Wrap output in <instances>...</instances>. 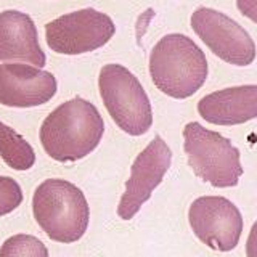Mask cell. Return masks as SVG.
<instances>
[{
	"label": "cell",
	"mask_w": 257,
	"mask_h": 257,
	"mask_svg": "<svg viewBox=\"0 0 257 257\" xmlns=\"http://www.w3.org/2000/svg\"><path fill=\"white\" fill-rule=\"evenodd\" d=\"M104 122L95 104L80 96L61 103L40 125V143L52 159L74 163L98 147Z\"/></svg>",
	"instance_id": "1"
},
{
	"label": "cell",
	"mask_w": 257,
	"mask_h": 257,
	"mask_svg": "<svg viewBox=\"0 0 257 257\" xmlns=\"http://www.w3.org/2000/svg\"><path fill=\"white\" fill-rule=\"evenodd\" d=\"M207 71L204 52L183 34L164 36L150 55L153 84L177 100L195 95L204 85Z\"/></svg>",
	"instance_id": "2"
},
{
	"label": "cell",
	"mask_w": 257,
	"mask_h": 257,
	"mask_svg": "<svg viewBox=\"0 0 257 257\" xmlns=\"http://www.w3.org/2000/svg\"><path fill=\"white\" fill-rule=\"evenodd\" d=\"M32 212L48 238L64 244L82 238L90 219L82 190L61 179H48L39 185L32 196Z\"/></svg>",
	"instance_id": "3"
},
{
	"label": "cell",
	"mask_w": 257,
	"mask_h": 257,
	"mask_svg": "<svg viewBox=\"0 0 257 257\" xmlns=\"http://www.w3.org/2000/svg\"><path fill=\"white\" fill-rule=\"evenodd\" d=\"M183 140L188 164L201 180L215 188L236 187L243 166L239 150L228 139L199 122H188L183 127Z\"/></svg>",
	"instance_id": "4"
},
{
	"label": "cell",
	"mask_w": 257,
	"mask_h": 257,
	"mask_svg": "<svg viewBox=\"0 0 257 257\" xmlns=\"http://www.w3.org/2000/svg\"><path fill=\"white\" fill-rule=\"evenodd\" d=\"M98 87L109 116L120 131L139 137L153 125L151 103L140 80L122 64H106L100 71Z\"/></svg>",
	"instance_id": "5"
},
{
	"label": "cell",
	"mask_w": 257,
	"mask_h": 257,
	"mask_svg": "<svg viewBox=\"0 0 257 257\" xmlns=\"http://www.w3.org/2000/svg\"><path fill=\"white\" fill-rule=\"evenodd\" d=\"M116 26L108 15L95 8L66 13L45 26L47 45L61 55H82L106 45Z\"/></svg>",
	"instance_id": "6"
},
{
	"label": "cell",
	"mask_w": 257,
	"mask_h": 257,
	"mask_svg": "<svg viewBox=\"0 0 257 257\" xmlns=\"http://www.w3.org/2000/svg\"><path fill=\"white\" fill-rule=\"evenodd\" d=\"M191 28L211 52L228 64L247 66L255 60V44L230 16L207 7L191 15Z\"/></svg>",
	"instance_id": "7"
},
{
	"label": "cell",
	"mask_w": 257,
	"mask_h": 257,
	"mask_svg": "<svg viewBox=\"0 0 257 257\" xmlns=\"http://www.w3.org/2000/svg\"><path fill=\"white\" fill-rule=\"evenodd\" d=\"M193 233L214 251H233L243 231V217L239 209L223 196H201L188 211Z\"/></svg>",
	"instance_id": "8"
},
{
	"label": "cell",
	"mask_w": 257,
	"mask_h": 257,
	"mask_svg": "<svg viewBox=\"0 0 257 257\" xmlns=\"http://www.w3.org/2000/svg\"><path fill=\"white\" fill-rule=\"evenodd\" d=\"M171 163V148L159 135H156L132 164L131 177L125 182V191L117 206V215L120 219H134L140 207L150 199L155 188L163 182Z\"/></svg>",
	"instance_id": "9"
},
{
	"label": "cell",
	"mask_w": 257,
	"mask_h": 257,
	"mask_svg": "<svg viewBox=\"0 0 257 257\" xmlns=\"http://www.w3.org/2000/svg\"><path fill=\"white\" fill-rule=\"evenodd\" d=\"M56 93L52 72L29 64H0V103L12 108H32L50 101Z\"/></svg>",
	"instance_id": "10"
},
{
	"label": "cell",
	"mask_w": 257,
	"mask_h": 257,
	"mask_svg": "<svg viewBox=\"0 0 257 257\" xmlns=\"http://www.w3.org/2000/svg\"><path fill=\"white\" fill-rule=\"evenodd\" d=\"M0 61H23L45 66V53L39 45L37 28L29 15L18 10L0 13Z\"/></svg>",
	"instance_id": "11"
},
{
	"label": "cell",
	"mask_w": 257,
	"mask_h": 257,
	"mask_svg": "<svg viewBox=\"0 0 257 257\" xmlns=\"http://www.w3.org/2000/svg\"><path fill=\"white\" fill-rule=\"evenodd\" d=\"M198 112L215 125H238L257 117V85H239L206 95Z\"/></svg>",
	"instance_id": "12"
},
{
	"label": "cell",
	"mask_w": 257,
	"mask_h": 257,
	"mask_svg": "<svg viewBox=\"0 0 257 257\" xmlns=\"http://www.w3.org/2000/svg\"><path fill=\"white\" fill-rule=\"evenodd\" d=\"M0 158L15 171H28L36 163V153L24 137L0 120Z\"/></svg>",
	"instance_id": "13"
},
{
	"label": "cell",
	"mask_w": 257,
	"mask_h": 257,
	"mask_svg": "<svg viewBox=\"0 0 257 257\" xmlns=\"http://www.w3.org/2000/svg\"><path fill=\"white\" fill-rule=\"evenodd\" d=\"M0 257H48V249L39 238L20 233L2 244Z\"/></svg>",
	"instance_id": "14"
},
{
	"label": "cell",
	"mask_w": 257,
	"mask_h": 257,
	"mask_svg": "<svg viewBox=\"0 0 257 257\" xmlns=\"http://www.w3.org/2000/svg\"><path fill=\"white\" fill-rule=\"evenodd\" d=\"M23 203V191L12 177L0 175V217L13 212Z\"/></svg>",
	"instance_id": "15"
},
{
	"label": "cell",
	"mask_w": 257,
	"mask_h": 257,
	"mask_svg": "<svg viewBox=\"0 0 257 257\" xmlns=\"http://www.w3.org/2000/svg\"><path fill=\"white\" fill-rule=\"evenodd\" d=\"M236 7L241 15L257 24V0H236Z\"/></svg>",
	"instance_id": "16"
},
{
	"label": "cell",
	"mask_w": 257,
	"mask_h": 257,
	"mask_svg": "<svg viewBox=\"0 0 257 257\" xmlns=\"http://www.w3.org/2000/svg\"><path fill=\"white\" fill-rule=\"evenodd\" d=\"M246 255L247 257H257V220L252 225L251 233H249L246 241Z\"/></svg>",
	"instance_id": "17"
}]
</instances>
